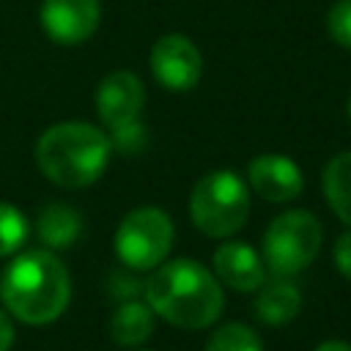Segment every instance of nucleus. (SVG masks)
Here are the masks:
<instances>
[{"label": "nucleus", "instance_id": "f257e3e1", "mask_svg": "<svg viewBox=\"0 0 351 351\" xmlns=\"http://www.w3.org/2000/svg\"><path fill=\"white\" fill-rule=\"evenodd\" d=\"M143 293L154 315L189 332L211 326L225 307L217 274L192 258L162 261L151 269Z\"/></svg>", "mask_w": 351, "mask_h": 351}, {"label": "nucleus", "instance_id": "f03ea898", "mask_svg": "<svg viewBox=\"0 0 351 351\" xmlns=\"http://www.w3.org/2000/svg\"><path fill=\"white\" fill-rule=\"evenodd\" d=\"M0 299L22 324H52L66 313L71 299L69 269L49 250L16 252L0 277Z\"/></svg>", "mask_w": 351, "mask_h": 351}, {"label": "nucleus", "instance_id": "7ed1b4c3", "mask_svg": "<svg viewBox=\"0 0 351 351\" xmlns=\"http://www.w3.org/2000/svg\"><path fill=\"white\" fill-rule=\"evenodd\" d=\"M110 134L85 121L55 123L36 143L38 170L63 189H85L96 184L110 165Z\"/></svg>", "mask_w": 351, "mask_h": 351}, {"label": "nucleus", "instance_id": "20e7f679", "mask_svg": "<svg viewBox=\"0 0 351 351\" xmlns=\"http://www.w3.org/2000/svg\"><path fill=\"white\" fill-rule=\"evenodd\" d=\"M189 217L208 239H228L250 217V186L230 170L206 173L189 195Z\"/></svg>", "mask_w": 351, "mask_h": 351}, {"label": "nucleus", "instance_id": "39448f33", "mask_svg": "<svg viewBox=\"0 0 351 351\" xmlns=\"http://www.w3.org/2000/svg\"><path fill=\"white\" fill-rule=\"evenodd\" d=\"M324 228L315 214L291 208L277 214L263 233V263L277 280H288L304 271L321 252Z\"/></svg>", "mask_w": 351, "mask_h": 351}, {"label": "nucleus", "instance_id": "423d86ee", "mask_svg": "<svg viewBox=\"0 0 351 351\" xmlns=\"http://www.w3.org/2000/svg\"><path fill=\"white\" fill-rule=\"evenodd\" d=\"M173 239L176 230L170 214H165L156 206H137L118 222L112 244L115 255L126 269L151 271L167 258Z\"/></svg>", "mask_w": 351, "mask_h": 351}, {"label": "nucleus", "instance_id": "0eeeda50", "mask_svg": "<svg viewBox=\"0 0 351 351\" xmlns=\"http://www.w3.org/2000/svg\"><path fill=\"white\" fill-rule=\"evenodd\" d=\"M151 74L167 90H189L203 77V55L181 33H165L151 47Z\"/></svg>", "mask_w": 351, "mask_h": 351}, {"label": "nucleus", "instance_id": "6e6552de", "mask_svg": "<svg viewBox=\"0 0 351 351\" xmlns=\"http://www.w3.org/2000/svg\"><path fill=\"white\" fill-rule=\"evenodd\" d=\"M41 27L55 44H82L88 41L101 19L99 0H44L41 3Z\"/></svg>", "mask_w": 351, "mask_h": 351}, {"label": "nucleus", "instance_id": "1a4fd4ad", "mask_svg": "<svg viewBox=\"0 0 351 351\" xmlns=\"http://www.w3.org/2000/svg\"><path fill=\"white\" fill-rule=\"evenodd\" d=\"M143 104H145V85L129 69L110 71L96 88V112L107 129L137 121Z\"/></svg>", "mask_w": 351, "mask_h": 351}, {"label": "nucleus", "instance_id": "9d476101", "mask_svg": "<svg viewBox=\"0 0 351 351\" xmlns=\"http://www.w3.org/2000/svg\"><path fill=\"white\" fill-rule=\"evenodd\" d=\"M247 186L269 203H291L304 189V176L291 156L261 154L247 165Z\"/></svg>", "mask_w": 351, "mask_h": 351}, {"label": "nucleus", "instance_id": "9b49d317", "mask_svg": "<svg viewBox=\"0 0 351 351\" xmlns=\"http://www.w3.org/2000/svg\"><path fill=\"white\" fill-rule=\"evenodd\" d=\"M214 274L222 285L239 293H252L266 280V263L263 255H258V250H252L250 244L225 241L214 250Z\"/></svg>", "mask_w": 351, "mask_h": 351}, {"label": "nucleus", "instance_id": "f8f14e48", "mask_svg": "<svg viewBox=\"0 0 351 351\" xmlns=\"http://www.w3.org/2000/svg\"><path fill=\"white\" fill-rule=\"evenodd\" d=\"M154 310L148 302L140 299H126L115 307L110 318V337L112 343L123 348H140L151 335H154Z\"/></svg>", "mask_w": 351, "mask_h": 351}, {"label": "nucleus", "instance_id": "ddd939ff", "mask_svg": "<svg viewBox=\"0 0 351 351\" xmlns=\"http://www.w3.org/2000/svg\"><path fill=\"white\" fill-rule=\"evenodd\" d=\"M258 291L261 293L255 296L252 310H255L261 324H266V326H285V324H291L299 315L302 293L288 280H277V282H271L266 288L261 285Z\"/></svg>", "mask_w": 351, "mask_h": 351}, {"label": "nucleus", "instance_id": "4468645a", "mask_svg": "<svg viewBox=\"0 0 351 351\" xmlns=\"http://www.w3.org/2000/svg\"><path fill=\"white\" fill-rule=\"evenodd\" d=\"M80 233H82V217L69 203H47L36 214V236L52 250L71 247L80 239Z\"/></svg>", "mask_w": 351, "mask_h": 351}, {"label": "nucleus", "instance_id": "2eb2a0df", "mask_svg": "<svg viewBox=\"0 0 351 351\" xmlns=\"http://www.w3.org/2000/svg\"><path fill=\"white\" fill-rule=\"evenodd\" d=\"M321 184L335 217L351 228V151H343L326 162Z\"/></svg>", "mask_w": 351, "mask_h": 351}, {"label": "nucleus", "instance_id": "dca6fc26", "mask_svg": "<svg viewBox=\"0 0 351 351\" xmlns=\"http://www.w3.org/2000/svg\"><path fill=\"white\" fill-rule=\"evenodd\" d=\"M203 351H263V343L252 326L230 321V324H222L208 337Z\"/></svg>", "mask_w": 351, "mask_h": 351}, {"label": "nucleus", "instance_id": "f3484780", "mask_svg": "<svg viewBox=\"0 0 351 351\" xmlns=\"http://www.w3.org/2000/svg\"><path fill=\"white\" fill-rule=\"evenodd\" d=\"M27 239V217L14 206L0 200V258L19 252Z\"/></svg>", "mask_w": 351, "mask_h": 351}, {"label": "nucleus", "instance_id": "a211bd4d", "mask_svg": "<svg viewBox=\"0 0 351 351\" xmlns=\"http://www.w3.org/2000/svg\"><path fill=\"white\" fill-rule=\"evenodd\" d=\"M145 140H148V132H145V126L140 123V118L132 121V123H123V126L110 129V143H112V148H118V151H123V154H137V151H143V148H145Z\"/></svg>", "mask_w": 351, "mask_h": 351}, {"label": "nucleus", "instance_id": "6ab92c4d", "mask_svg": "<svg viewBox=\"0 0 351 351\" xmlns=\"http://www.w3.org/2000/svg\"><path fill=\"white\" fill-rule=\"evenodd\" d=\"M326 30H329L332 41H337L346 49H351V0H337L329 8Z\"/></svg>", "mask_w": 351, "mask_h": 351}, {"label": "nucleus", "instance_id": "aec40b11", "mask_svg": "<svg viewBox=\"0 0 351 351\" xmlns=\"http://www.w3.org/2000/svg\"><path fill=\"white\" fill-rule=\"evenodd\" d=\"M143 288H145V282L140 285L137 280H132V269H129V271H112V277H110V293L118 296L121 302L134 299Z\"/></svg>", "mask_w": 351, "mask_h": 351}, {"label": "nucleus", "instance_id": "412c9836", "mask_svg": "<svg viewBox=\"0 0 351 351\" xmlns=\"http://www.w3.org/2000/svg\"><path fill=\"white\" fill-rule=\"evenodd\" d=\"M332 261H335V269H337L346 280H351V230L340 233V239L335 241Z\"/></svg>", "mask_w": 351, "mask_h": 351}, {"label": "nucleus", "instance_id": "4be33fe9", "mask_svg": "<svg viewBox=\"0 0 351 351\" xmlns=\"http://www.w3.org/2000/svg\"><path fill=\"white\" fill-rule=\"evenodd\" d=\"M14 346V324L8 318V310H0V351H8Z\"/></svg>", "mask_w": 351, "mask_h": 351}, {"label": "nucleus", "instance_id": "5701e85b", "mask_svg": "<svg viewBox=\"0 0 351 351\" xmlns=\"http://www.w3.org/2000/svg\"><path fill=\"white\" fill-rule=\"evenodd\" d=\"M313 351H351V346H348L346 340H324V343H318Z\"/></svg>", "mask_w": 351, "mask_h": 351}, {"label": "nucleus", "instance_id": "b1692460", "mask_svg": "<svg viewBox=\"0 0 351 351\" xmlns=\"http://www.w3.org/2000/svg\"><path fill=\"white\" fill-rule=\"evenodd\" d=\"M346 115H348V121H351V96H348V104H346Z\"/></svg>", "mask_w": 351, "mask_h": 351}, {"label": "nucleus", "instance_id": "393cba45", "mask_svg": "<svg viewBox=\"0 0 351 351\" xmlns=\"http://www.w3.org/2000/svg\"><path fill=\"white\" fill-rule=\"evenodd\" d=\"M132 351H143V348H132Z\"/></svg>", "mask_w": 351, "mask_h": 351}]
</instances>
